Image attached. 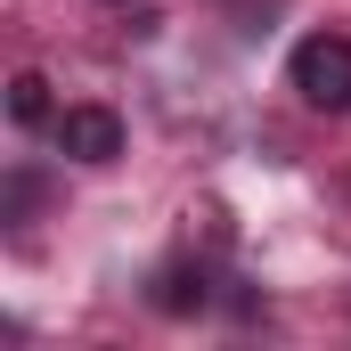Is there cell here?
<instances>
[{
  "label": "cell",
  "mask_w": 351,
  "mask_h": 351,
  "mask_svg": "<svg viewBox=\"0 0 351 351\" xmlns=\"http://www.w3.org/2000/svg\"><path fill=\"white\" fill-rule=\"evenodd\" d=\"M156 302H164V311H188V302H204V278H188V269H164Z\"/></svg>",
  "instance_id": "277c9868"
},
{
  "label": "cell",
  "mask_w": 351,
  "mask_h": 351,
  "mask_svg": "<svg viewBox=\"0 0 351 351\" xmlns=\"http://www.w3.org/2000/svg\"><path fill=\"white\" fill-rule=\"evenodd\" d=\"M294 90L319 106V114H351V41L343 33H311V41H294Z\"/></svg>",
  "instance_id": "6da1fadb"
},
{
  "label": "cell",
  "mask_w": 351,
  "mask_h": 351,
  "mask_svg": "<svg viewBox=\"0 0 351 351\" xmlns=\"http://www.w3.org/2000/svg\"><path fill=\"white\" fill-rule=\"evenodd\" d=\"M8 123H16V131H41V123H49V82H41V74H16V82H8Z\"/></svg>",
  "instance_id": "3957f363"
},
{
  "label": "cell",
  "mask_w": 351,
  "mask_h": 351,
  "mask_svg": "<svg viewBox=\"0 0 351 351\" xmlns=\"http://www.w3.org/2000/svg\"><path fill=\"white\" fill-rule=\"evenodd\" d=\"M58 156H74V164H114V156H123V114H106V106H66V114H58Z\"/></svg>",
  "instance_id": "7a4b0ae2"
}]
</instances>
